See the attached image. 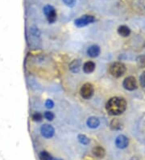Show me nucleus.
<instances>
[{"label": "nucleus", "mask_w": 145, "mask_h": 160, "mask_svg": "<svg viewBox=\"0 0 145 160\" xmlns=\"http://www.w3.org/2000/svg\"><path fill=\"white\" fill-rule=\"evenodd\" d=\"M81 68V61L80 59H74L70 62V70L73 73H78Z\"/></svg>", "instance_id": "nucleus-9"}, {"label": "nucleus", "mask_w": 145, "mask_h": 160, "mask_svg": "<svg viewBox=\"0 0 145 160\" xmlns=\"http://www.w3.org/2000/svg\"><path fill=\"white\" fill-rule=\"evenodd\" d=\"M95 20H96V19H95V17L94 16H91V15H84V16L76 19L75 21H74V24L77 28H82L86 25H89L90 23H93L94 22H95Z\"/></svg>", "instance_id": "nucleus-3"}, {"label": "nucleus", "mask_w": 145, "mask_h": 160, "mask_svg": "<svg viewBox=\"0 0 145 160\" xmlns=\"http://www.w3.org/2000/svg\"><path fill=\"white\" fill-rule=\"evenodd\" d=\"M86 125L90 129H96L100 125V121L98 117H90L87 119Z\"/></svg>", "instance_id": "nucleus-10"}, {"label": "nucleus", "mask_w": 145, "mask_h": 160, "mask_svg": "<svg viewBox=\"0 0 145 160\" xmlns=\"http://www.w3.org/2000/svg\"><path fill=\"white\" fill-rule=\"evenodd\" d=\"M94 92V88L93 85L89 82L83 84L80 89V95L85 100L90 99L93 96Z\"/></svg>", "instance_id": "nucleus-4"}, {"label": "nucleus", "mask_w": 145, "mask_h": 160, "mask_svg": "<svg viewBox=\"0 0 145 160\" xmlns=\"http://www.w3.org/2000/svg\"><path fill=\"white\" fill-rule=\"evenodd\" d=\"M110 128L114 129V130H118V129H121L122 125H121V123L119 122V121L114 119L110 122Z\"/></svg>", "instance_id": "nucleus-15"}, {"label": "nucleus", "mask_w": 145, "mask_h": 160, "mask_svg": "<svg viewBox=\"0 0 145 160\" xmlns=\"http://www.w3.org/2000/svg\"><path fill=\"white\" fill-rule=\"evenodd\" d=\"M46 18H47V20H48V23H54V22L56 20V10L53 11V12H51V13H49V14H48V15H47Z\"/></svg>", "instance_id": "nucleus-17"}, {"label": "nucleus", "mask_w": 145, "mask_h": 160, "mask_svg": "<svg viewBox=\"0 0 145 160\" xmlns=\"http://www.w3.org/2000/svg\"><path fill=\"white\" fill-rule=\"evenodd\" d=\"M127 102L123 98L113 97L106 103V109L110 115L119 116L125 112Z\"/></svg>", "instance_id": "nucleus-1"}, {"label": "nucleus", "mask_w": 145, "mask_h": 160, "mask_svg": "<svg viewBox=\"0 0 145 160\" xmlns=\"http://www.w3.org/2000/svg\"><path fill=\"white\" fill-rule=\"evenodd\" d=\"M51 160H61V159H59V158H52Z\"/></svg>", "instance_id": "nucleus-24"}, {"label": "nucleus", "mask_w": 145, "mask_h": 160, "mask_svg": "<svg viewBox=\"0 0 145 160\" xmlns=\"http://www.w3.org/2000/svg\"><path fill=\"white\" fill-rule=\"evenodd\" d=\"M41 133L45 138L49 139L54 136L55 129L52 125L45 124L41 127Z\"/></svg>", "instance_id": "nucleus-5"}, {"label": "nucleus", "mask_w": 145, "mask_h": 160, "mask_svg": "<svg viewBox=\"0 0 145 160\" xmlns=\"http://www.w3.org/2000/svg\"><path fill=\"white\" fill-rule=\"evenodd\" d=\"M110 74L112 76L115 77V78H119V77L123 76L126 71V67L125 65L122 62H117L113 63L110 67Z\"/></svg>", "instance_id": "nucleus-2"}, {"label": "nucleus", "mask_w": 145, "mask_h": 160, "mask_svg": "<svg viewBox=\"0 0 145 160\" xmlns=\"http://www.w3.org/2000/svg\"><path fill=\"white\" fill-rule=\"evenodd\" d=\"M123 86L128 91H134L137 88V82L135 77L129 76L124 79Z\"/></svg>", "instance_id": "nucleus-6"}, {"label": "nucleus", "mask_w": 145, "mask_h": 160, "mask_svg": "<svg viewBox=\"0 0 145 160\" xmlns=\"http://www.w3.org/2000/svg\"><path fill=\"white\" fill-rule=\"evenodd\" d=\"M118 33L120 36H122L123 37H127L131 34V30H130L129 28L126 25H122L119 26L118 28Z\"/></svg>", "instance_id": "nucleus-13"}, {"label": "nucleus", "mask_w": 145, "mask_h": 160, "mask_svg": "<svg viewBox=\"0 0 145 160\" xmlns=\"http://www.w3.org/2000/svg\"><path fill=\"white\" fill-rule=\"evenodd\" d=\"M100 47L97 45H91L87 49V54H88V56H89L90 58H93L99 57V54H100Z\"/></svg>", "instance_id": "nucleus-8"}, {"label": "nucleus", "mask_w": 145, "mask_h": 160, "mask_svg": "<svg viewBox=\"0 0 145 160\" xmlns=\"http://www.w3.org/2000/svg\"><path fill=\"white\" fill-rule=\"evenodd\" d=\"M44 117H45V119H47L49 121H52V120L54 119V114L52 113V112H45V113H44Z\"/></svg>", "instance_id": "nucleus-20"}, {"label": "nucleus", "mask_w": 145, "mask_h": 160, "mask_svg": "<svg viewBox=\"0 0 145 160\" xmlns=\"http://www.w3.org/2000/svg\"><path fill=\"white\" fill-rule=\"evenodd\" d=\"M76 1H77V0H63V2H64L67 7L73 8V7L76 4Z\"/></svg>", "instance_id": "nucleus-21"}, {"label": "nucleus", "mask_w": 145, "mask_h": 160, "mask_svg": "<svg viewBox=\"0 0 145 160\" xmlns=\"http://www.w3.org/2000/svg\"><path fill=\"white\" fill-rule=\"evenodd\" d=\"M82 69H83V71L86 74H90V73L94 72V70L95 69V63L92 61H89V62H86L83 64L82 66Z\"/></svg>", "instance_id": "nucleus-11"}, {"label": "nucleus", "mask_w": 145, "mask_h": 160, "mask_svg": "<svg viewBox=\"0 0 145 160\" xmlns=\"http://www.w3.org/2000/svg\"><path fill=\"white\" fill-rule=\"evenodd\" d=\"M45 106H46L47 108L51 109V108L54 107V103L52 100H47L46 102H45Z\"/></svg>", "instance_id": "nucleus-22"}, {"label": "nucleus", "mask_w": 145, "mask_h": 160, "mask_svg": "<svg viewBox=\"0 0 145 160\" xmlns=\"http://www.w3.org/2000/svg\"><path fill=\"white\" fill-rule=\"evenodd\" d=\"M93 154L97 158H103L106 154V151L102 147H96L93 149Z\"/></svg>", "instance_id": "nucleus-12"}, {"label": "nucleus", "mask_w": 145, "mask_h": 160, "mask_svg": "<svg viewBox=\"0 0 145 160\" xmlns=\"http://www.w3.org/2000/svg\"><path fill=\"white\" fill-rule=\"evenodd\" d=\"M136 62H137L138 66L141 68H144L145 67V56L144 55H141L139 56L136 59Z\"/></svg>", "instance_id": "nucleus-18"}, {"label": "nucleus", "mask_w": 145, "mask_h": 160, "mask_svg": "<svg viewBox=\"0 0 145 160\" xmlns=\"http://www.w3.org/2000/svg\"><path fill=\"white\" fill-rule=\"evenodd\" d=\"M139 82H140L141 86L145 88V72H143L139 77Z\"/></svg>", "instance_id": "nucleus-23"}, {"label": "nucleus", "mask_w": 145, "mask_h": 160, "mask_svg": "<svg viewBox=\"0 0 145 160\" xmlns=\"http://www.w3.org/2000/svg\"><path fill=\"white\" fill-rule=\"evenodd\" d=\"M43 119V115L41 112H35V113L32 115V120L34 121H36V122H40V121H42Z\"/></svg>", "instance_id": "nucleus-19"}, {"label": "nucleus", "mask_w": 145, "mask_h": 160, "mask_svg": "<svg viewBox=\"0 0 145 160\" xmlns=\"http://www.w3.org/2000/svg\"><path fill=\"white\" fill-rule=\"evenodd\" d=\"M39 158L41 160H51L52 159V156H51V154H49L48 152L44 150V151H41L39 154Z\"/></svg>", "instance_id": "nucleus-16"}, {"label": "nucleus", "mask_w": 145, "mask_h": 160, "mask_svg": "<svg viewBox=\"0 0 145 160\" xmlns=\"http://www.w3.org/2000/svg\"><path fill=\"white\" fill-rule=\"evenodd\" d=\"M129 144V139L125 135H119L115 139V146L118 149H125Z\"/></svg>", "instance_id": "nucleus-7"}, {"label": "nucleus", "mask_w": 145, "mask_h": 160, "mask_svg": "<svg viewBox=\"0 0 145 160\" xmlns=\"http://www.w3.org/2000/svg\"><path fill=\"white\" fill-rule=\"evenodd\" d=\"M77 139H78V141H79V142L81 143V144L85 145V146L89 144V142H90L89 138L87 137L86 135L85 134H79L77 136Z\"/></svg>", "instance_id": "nucleus-14"}]
</instances>
